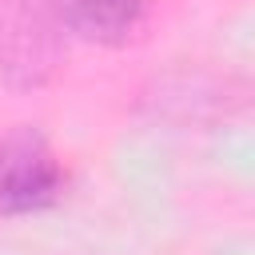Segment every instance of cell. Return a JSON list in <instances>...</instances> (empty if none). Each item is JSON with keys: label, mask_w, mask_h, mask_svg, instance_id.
Wrapping results in <instances>:
<instances>
[{"label": "cell", "mask_w": 255, "mask_h": 255, "mask_svg": "<svg viewBox=\"0 0 255 255\" xmlns=\"http://www.w3.org/2000/svg\"><path fill=\"white\" fill-rule=\"evenodd\" d=\"M52 64V40L48 28L24 12H0V72H24L36 80V68Z\"/></svg>", "instance_id": "3"}, {"label": "cell", "mask_w": 255, "mask_h": 255, "mask_svg": "<svg viewBox=\"0 0 255 255\" xmlns=\"http://www.w3.org/2000/svg\"><path fill=\"white\" fill-rule=\"evenodd\" d=\"M36 12H44L56 28L72 36L120 44L143 24L147 0H36Z\"/></svg>", "instance_id": "2"}, {"label": "cell", "mask_w": 255, "mask_h": 255, "mask_svg": "<svg viewBox=\"0 0 255 255\" xmlns=\"http://www.w3.org/2000/svg\"><path fill=\"white\" fill-rule=\"evenodd\" d=\"M64 167L52 147L32 131L0 135V215H28L56 203Z\"/></svg>", "instance_id": "1"}]
</instances>
